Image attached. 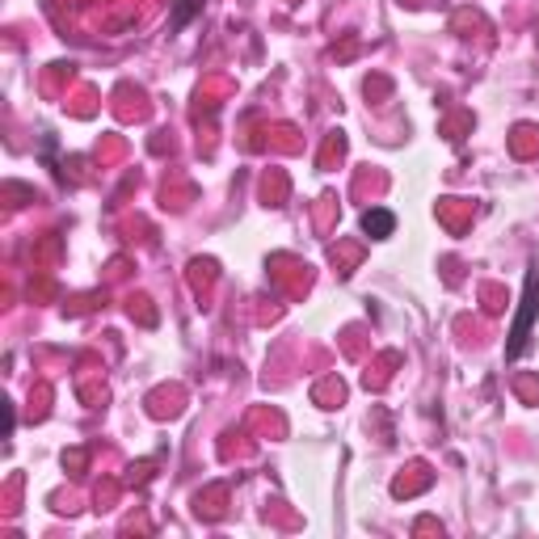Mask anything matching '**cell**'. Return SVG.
<instances>
[{
	"label": "cell",
	"instance_id": "obj_1",
	"mask_svg": "<svg viewBox=\"0 0 539 539\" xmlns=\"http://www.w3.org/2000/svg\"><path fill=\"white\" fill-rule=\"evenodd\" d=\"M535 312H539V274L531 270L526 274V295H522V312H518V320H514V333H510V346H506V354L514 358V354H522V346H526V333H531V320H535Z\"/></svg>",
	"mask_w": 539,
	"mask_h": 539
},
{
	"label": "cell",
	"instance_id": "obj_2",
	"mask_svg": "<svg viewBox=\"0 0 539 539\" xmlns=\"http://www.w3.org/2000/svg\"><path fill=\"white\" fill-rule=\"evenodd\" d=\"M392 224H396V220H392L388 211H367V215H363V228H367V232H375V236H388V232H392Z\"/></svg>",
	"mask_w": 539,
	"mask_h": 539
}]
</instances>
